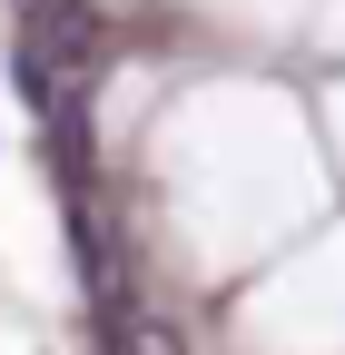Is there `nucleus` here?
<instances>
[{"label":"nucleus","mask_w":345,"mask_h":355,"mask_svg":"<svg viewBox=\"0 0 345 355\" xmlns=\"http://www.w3.org/2000/svg\"><path fill=\"white\" fill-rule=\"evenodd\" d=\"M109 355H178V345H168V326H148V316H139V326L118 316V326H109Z\"/></svg>","instance_id":"nucleus-1"}]
</instances>
